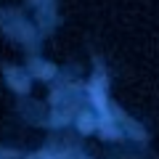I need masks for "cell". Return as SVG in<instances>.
<instances>
[{
    "mask_svg": "<svg viewBox=\"0 0 159 159\" xmlns=\"http://www.w3.org/2000/svg\"><path fill=\"white\" fill-rule=\"evenodd\" d=\"M11 80H13V88H16V90H27V82L19 77V72H11Z\"/></svg>",
    "mask_w": 159,
    "mask_h": 159,
    "instance_id": "6da1fadb",
    "label": "cell"
},
{
    "mask_svg": "<svg viewBox=\"0 0 159 159\" xmlns=\"http://www.w3.org/2000/svg\"><path fill=\"white\" fill-rule=\"evenodd\" d=\"M34 72H37L40 77H48V74H53V66H34Z\"/></svg>",
    "mask_w": 159,
    "mask_h": 159,
    "instance_id": "7a4b0ae2",
    "label": "cell"
}]
</instances>
